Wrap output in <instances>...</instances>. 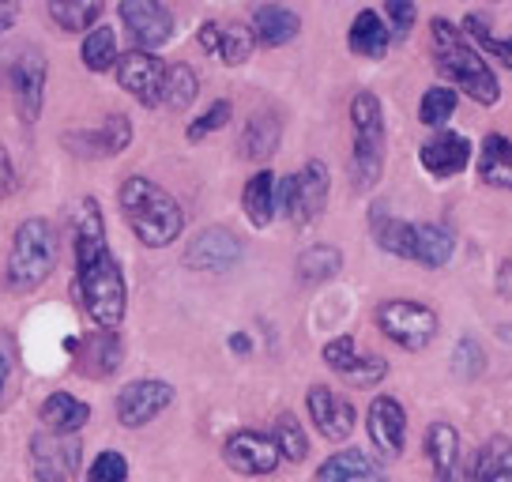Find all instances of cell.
Returning <instances> with one entry per match:
<instances>
[{
    "label": "cell",
    "mask_w": 512,
    "mask_h": 482,
    "mask_svg": "<svg viewBox=\"0 0 512 482\" xmlns=\"http://www.w3.org/2000/svg\"><path fill=\"white\" fill-rule=\"evenodd\" d=\"M117 200L125 211V223L132 226V234L144 241L147 249H166L170 241L181 238V230H185L181 204L151 177H125Z\"/></svg>",
    "instance_id": "obj_1"
},
{
    "label": "cell",
    "mask_w": 512,
    "mask_h": 482,
    "mask_svg": "<svg viewBox=\"0 0 512 482\" xmlns=\"http://www.w3.org/2000/svg\"><path fill=\"white\" fill-rule=\"evenodd\" d=\"M430 27H433L430 38H433L437 68H441L467 98H475L482 106H494L497 98H501V87H497V76L490 72V65L479 57V49L467 46L464 31L452 27L448 19H433Z\"/></svg>",
    "instance_id": "obj_2"
},
{
    "label": "cell",
    "mask_w": 512,
    "mask_h": 482,
    "mask_svg": "<svg viewBox=\"0 0 512 482\" xmlns=\"http://www.w3.org/2000/svg\"><path fill=\"white\" fill-rule=\"evenodd\" d=\"M76 298H80L83 313L102 328V332H117L121 321H125V275H121V264L113 253H102L95 264L87 268H76Z\"/></svg>",
    "instance_id": "obj_3"
},
{
    "label": "cell",
    "mask_w": 512,
    "mask_h": 482,
    "mask_svg": "<svg viewBox=\"0 0 512 482\" xmlns=\"http://www.w3.org/2000/svg\"><path fill=\"white\" fill-rule=\"evenodd\" d=\"M53 264H57V234H53V226L46 219H38V215L23 219L16 238H12V249H8V264H4L8 287L19 290V294L38 290L49 279Z\"/></svg>",
    "instance_id": "obj_4"
},
{
    "label": "cell",
    "mask_w": 512,
    "mask_h": 482,
    "mask_svg": "<svg viewBox=\"0 0 512 482\" xmlns=\"http://www.w3.org/2000/svg\"><path fill=\"white\" fill-rule=\"evenodd\" d=\"M351 125H354V155L351 174L358 189H369L381 181L384 170V110L373 91H358L351 98Z\"/></svg>",
    "instance_id": "obj_5"
},
{
    "label": "cell",
    "mask_w": 512,
    "mask_h": 482,
    "mask_svg": "<svg viewBox=\"0 0 512 482\" xmlns=\"http://www.w3.org/2000/svg\"><path fill=\"white\" fill-rule=\"evenodd\" d=\"M328 189H332V177L328 166L320 159H309L294 177H283L275 185V208L279 215H287L294 223H313L324 204H328Z\"/></svg>",
    "instance_id": "obj_6"
},
{
    "label": "cell",
    "mask_w": 512,
    "mask_h": 482,
    "mask_svg": "<svg viewBox=\"0 0 512 482\" xmlns=\"http://www.w3.org/2000/svg\"><path fill=\"white\" fill-rule=\"evenodd\" d=\"M377 328L403 351H422L437 336V313L407 298H392L377 306Z\"/></svg>",
    "instance_id": "obj_7"
},
{
    "label": "cell",
    "mask_w": 512,
    "mask_h": 482,
    "mask_svg": "<svg viewBox=\"0 0 512 482\" xmlns=\"http://www.w3.org/2000/svg\"><path fill=\"white\" fill-rule=\"evenodd\" d=\"M166 72H170V68L162 65L155 53H147V49H128V53H121V61H117V83H121L140 106H147V110L162 102Z\"/></svg>",
    "instance_id": "obj_8"
},
{
    "label": "cell",
    "mask_w": 512,
    "mask_h": 482,
    "mask_svg": "<svg viewBox=\"0 0 512 482\" xmlns=\"http://www.w3.org/2000/svg\"><path fill=\"white\" fill-rule=\"evenodd\" d=\"M12 98L23 117V125H34L42 117V102H46V57L34 46H23L12 61Z\"/></svg>",
    "instance_id": "obj_9"
},
{
    "label": "cell",
    "mask_w": 512,
    "mask_h": 482,
    "mask_svg": "<svg viewBox=\"0 0 512 482\" xmlns=\"http://www.w3.org/2000/svg\"><path fill=\"white\" fill-rule=\"evenodd\" d=\"M174 403V385L144 377V381H132L117 392V422L125 430H140L151 418H159L166 407Z\"/></svg>",
    "instance_id": "obj_10"
},
{
    "label": "cell",
    "mask_w": 512,
    "mask_h": 482,
    "mask_svg": "<svg viewBox=\"0 0 512 482\" xmlns=\"http://www.w3.org/2000/svg\"><path fill=\"white\" fill-rule=\"evenodd\" d=\"M61 144L80 159H110V155H121L132 144V121L125 113H110L98 129L64 132Z\"/></svg>",
    "instance_id": "obj_11"
},
{
    "label": "cell",
    "mask_w": 512,
    "mask_h": 482,
    "mask_svg": "<svg viewBox=\"0 0 512 482\" xmlns=\"http://www.w3.org/2000/svg\"><path fill=\"white\" fill-rule=\"evenodd\" d=\"M117 12H121V23L128 27V34L136 38V46L147 49V53L174 38V12L159 0H125Z\"/></svg>",
    "instance_id": "obj_12"
},
{
    "label": "cell",
    "mask_w": 512,
    "mask_h": 482,
    "mask_svg": "<svg viewBox=\"0 0 512 482\" xmlns=\"http://www.w3.org/2000/svg\"><path fill=\"white\" fill-rule=\"evenodd\" d=\"M223 460L238 475H272L279 460H283V452L275 445V437L256 434V430H238V434L226 437Z\"/></svg>",
    "instance_id": "obj_13"
},
{
    "label": "cell",
    "mask_w": 512,
    "mask_h": 482,
    "mask_svg": "<svg viewBox=\"0 0 512 482\" xmlns=\"http://www.w3.org/2000/svg\"><path fill=\"white\" fill-rule=\"evenodd\" d=\"M241 253H245V249H241L238 234H230L226 226H208V230H200V234L189 241L185 264L196 268V272H230L241 260Z\"/></svg>",
    "instance_id": "obj_14"
},
{
    "label": "cell",
    "mask_w": 512,
    "mask_h": 482,
    "mask_svg": "<svg viewBox=\"0 0 512 482\" xmlns=\"http://www.w3.org/2000/svg\"><path fill=\"white\" fill-rule=\"evenodd\" d=\"M305 407H309V418L317 422V430L328 441H347L354 430V403L347 396L332 392L328 385H313L305 392Z\"/></svg>",
    "instance_id": "obj_15"
},
{
    "label": "cell",
    "mask_w": 512,
    "mask_h": 482,
    "mask_svg": "<svg viewBox=\"0 0 512 482\" xmlns=\"http://www.w3.org/2000/svg\"><path fill=\"white\" fill-rule=\"evenodd\" d=\"M324 362H328V370H336L343 381H351V385H358V388L377 385V381H384V373H388V362L377 358V354H369V358L354 354L351 336L332 339V343L324 347Z\"/></svg>",
    "instance_id": "obj_16"
},
{
    "label": "cell",
    "mask_w": 512,
    "mask_h": 482,
    "mask_svg": "<svg viewBox=\"0 0 512 482\" xmlns=\"http://www.w3.org/2000/svg\"><path fill=\"white\" fill-rule=\"evenodd\" d=\"M369 441L384 456H400L403 441H407V415H403L400 400L377 396V400L369 403Z\"/></svg>",
    "instance_id": "obj_17"
},
{
    "label": "cell",
    "mask_w": 512,
    "mask_h": 482,
    "mask_svg": "<svg viewBox=\"0 0 512 482\" xmlns=\"http://www.w3.org/2000/svg\"><path fill=\"white\" fill-rule=\"evenodd\" d=\"M72 249H76V268H87L102 253H110V245H106V223H102V211H98L95 196H83L80 200L76 226H72Z\"/></svg>",
    "instance_id": "obj_18"
},
{
    "label": "cell",
    "mask_w": 512,
    "mask_h": 482,
    "mask_svg": "<svg viewBox=\"0 0 512 482\" xmlns=\"http://www.w3.org/2000/svg\"><path fill=\"white\" fill-rule=\"evenodd\" d=\"M418 159H422V166H426L433 177H452V174H460L467 166V159H471V140L460 136V132H437L433 140L422 144Z\"/></svg>",
    "instance_id": "obj_19"
},
{
    "label": "cell",
    "mask_w": 512,
    "mask_h": 482,
    "mask_svg": "<svg viewBox=\"0 0 512 482\" xmlns=\"http://www.w3.org/2000/svg\"><path fill=\"white\" fill-rule=\"evenodd\" d=\"M38 415H42V426H46L53 437H72L91 422V407H87L80 396H72V392H53V396L42 403Z\"/></svg>",
    "instance_id": "obj_20"
},
{
    "label": "cell",
    "mask_w": 512,
    "mask_h": 482,
    "mask_svg": "<svg viewBox=\"0 0 512 482\" xmlns=\"http://www.w3.org/2000/svg\"><path fill=\"white\" fill-rule=\"evenodd\" d=\"M298 31H302V19H298V12L283 8V4H260V8H253V38L260 46H287V42L298 38Z\"/></svg>",
    "instance_id": "obj_21"
},
{
    "label": "cell",
    "mask_w": 512,
    "mask_h": 482,
    "mask_svg": "<svg viewBox=\"0 0 512 482\" xmlns=\"http://www.w3.org/2000/svg\"><path fill=\"white\" fill-rule=\"evenodd\" d=\"M467 482H512V441L490 437L467 464Z\"/></svg>",
    "instance_id": "obj_22"
},
{
    "label": "cell",
    "mask_w": 512,
    "mask_h": 482,
    "mask_svg": "<svg viewBox=\"0 0 512 482\" xmlns=\"http://www.w3.org/2000/svg\"><path fill=\"white\" fill-rule=\"evenodd\" d=\"M426 456H430L437 482H456L460 434L452 430V422H430V430H426Z\"/></svg>",
    "instance_id": "obj_23"
},
{
    "label": "cell",
    "mask_w": 512,
    "mask_h": 482,
    "mask_svg": "<svg viewBox=\"0 0 512 482\" xmlns=\"http://www.w3.org/2000/svg\"><path fill=\"white\" fill-rule=\"evenodd\" d=\"M283 140V125H279V117L272 110H256L249 121H245V129H241V140H238V151L245 159H268L275 155V147Z\"/></svg>",
    "instance_id": "obj_24"
},
{
    "label": "cell",
    "mask_w": 512,
    "mask_h": 482,
    "mask_svg": "<svg viewBox=\"0 0 512 482\" xmlns=\"http://www.w3.org/2000/svg\"><path fill=\"white\" fill-rule=\"evenodd\" d=\"M369 230H373V238H377V245H381L384 253L411 260L415 223H403V219H396L384 204H373V211H369Z\"/></svg>",
    "instance_id": "obj_25"
},
{
    "label": "cell",
    "mask_w": 512,
    "mask_h": 482,
    "mask_svg": "<svg viewBox=\"0 0 512 482\" xmlns=\"http://www.w3.org/2000/svg\"><path fill=\"white\" fill-rule=\"evenodd\" d=\"M317 482H384V471L369 460L366 452L347 449V452L328 456V460L317 467Z\"/></svg>",
    "instance_id": "obj_26"
},
{
    "label": "cell",
    "mask_w": 512,
    "mask_h": 482,
    "mask_svg": "<svg viewBox=\"0 0 512 482\" xmlns=\"http://www.w3.org/2000/svg\"><path fill=\"white\" fill-rule=\"evenodd\" d=\"M388 42H392V31L384 27V19L373 8H362L351 23V34H347L351 53L366 57V61H381L384 53H388Z\"/></svg>",
    "instance_id": "obj_27"
},
{
    "label": "cell",
    "mask_w": 512,
    "mask_h": 482,
    "mask_svg": "<svg viewBox=\"0 0 512 482\" xmlns=\"http://www.w3.org/2000/svg\"><path fill=\"white\" fill-rule=\"evenodd\" d=\"M117 366H121V339H117V332L98 328L80 343V370L87 377H110Z\"/></svg>",
    "instance_id": "obj_28"
},
{
    "label": "cell",
    "mask_w": 512,
    "mask_h": 482,
    "mask_svg": "<svg viewBox=\"0 0 512 482\" xmlns=\"http://www.w3.org/2000/svg\"><path fill=\"white\" fill-rule=\"evenodd\" d=\"M275 185H279V181H275L272 170H260V174H253L249 181H245L241 208H245V215H249V223L260 226V230L279 215V208H275Z\"/></svg>",
    "instance_id": "obj_29"
},
{
    "label": "cell",
    "mask_w": 512,
    "mask_h": 482,
    "mask_svg": "<svg viewBox=\"0 0 512 482\" xmlns=\"http://www.w3.org/2000/svg\"><path fill=\"white\" fill-rule=\"evenodd\" d=\"M479 177L494 189H512V140L509 136H486L479 155Z\"/></svg>",
    "instance_id": "obj_30"
},
{
    "label": "cell",
    "mask_w": 512,
    "mask_h": 482,
    "mask_svg": "<svg viewBox=\"0 0 512 482\" xmlns=\"http://www.w3.org/2000/svg\"><path fill=\"white\" fill-rule=\"evenodd\" d=\"M456 241L445 226L433 223H415V245H411V260L426 264V268H445L448 257H452Z\"/></svg>",
    "instance_id": "obj_31"
},
{
    "label": "cell",
    "mask_w": 512,
    "mask_h": 482,
    "mask_svg": "<svg viewBox=\"0 0 512 482\" xmlns=\"http://www.w3.org/2000/svg\"><path fill=\"white\" fill-rule=\"evenodd\" d=\"M49 19L68 34L95 31V23L102 19V0H49Z\"/></svg>",
    "instance_id": "obj_32"
},
{
    "label": "cell",
    "mask_w": 512,
    "mask_h": 482,
    "mask_svg": "<svg viewBox=\"0 0 512 482\" xmlns=\"http://www.w3.org/2000/svg\"><path fill=\"white\" fill-rule=\"evenodd\" d=\"M343 268V253L336 245H309L298 257V279L302 283H328Z\"/></svg>",
    "instance_id": "obj_33"
},
{
    "label": "cell",
    "mask_w": 512,
    "mask_h": 482,
    "mask_svg": "<svg viewBox=\"0 0 512 482\" xmlns=\"http://www.w3.org/2000/svg\"><path fill=\"white\" fill-rule=\"evenodd\" d=\"M83 65H87V72H110V68H117V34L110 31V27H95V31L83 38Z\"/></svg>",
    "instance_id": "obj_34"
},
{
    "label": "cell",
    "mask_w": 512,
    "mask_h": 482,
    "mask_svg": "<svg viewBox=\"0 0 512 482\" xmlns=\"http://www.w3.org/2000/svg\"><path fill=\"white\" fill-rule=\"evenodd\" d=\"M196 91H200L196 72H192L189 65H170V72H166V91H162V106L185 110V106H192Z\"/></svg>",
    "instance_id": "obj_35"
},
{
    "label": "cell",
    "mask_w": 512,
    "mask_h": 482,
    "mask_svg": "<svg viewBox=\"0 0 512 482\" xmlns=\"http://www.w3.org/2000/svg\"><path fill=\"white\" fill-rule=\"evenodd\" d=\"M275 445H279V452H283V460H290V464H302L305 452H309V441H305V430L302 422L294 415H279L275 418Z\"/></svg>",
    "instance_id": "obj_36"
},
{
    "label": "cell",
    "mask_w": 512,
    "mask_h": 482,
    "mask_svg": "<svg viewBox=\"0 0 512 482\" xmlns=\"http://www.w3.org/2000/svg\"><path fill=\"white\" fill-rule=\"evenodd\" d=\"M456 110V91H448V87H430L422 102H418V121L426 125V129H441L448 117Z\"/></svg>",
    "instance_id": "obj_37"
},
{
    "label": "cell",
    "mask_w": 512,
    "mask_h": 482,
    "mask_svg": "<svg viewBox=\"0 0 512 482\" xmlns=\"http://www.w3.org/2000/svg\"><path fill=\"white\" fill-rule=\"evenodd\" d=\"M253 27H241V23H226L223 27V42H219V57L223 65H245L253 57Z\"/></svg>",
    "instance_id": "obj_38"
},
{
    "label": "cell",
    "mask_w": 512,
    "mask_h": 482,
    "mask_svg": "<svg viewBox=\"0 0 512 482\" xmlns=\"http://www.w3.org/2000/svg\"><path fill=\"white\" fill-rule=\"evenodd\" d=\"M464 27H467V34L486 49V53H494L501 65L512 68V38H494V34H490V23H486L482 12H471V16L464 19Z\"/></svg>",
    "instance_id": "obj_39"
},
{
    "label": "cell",
    "mask_w": 512,
    "mask_h": 482,
    "mask_svg": "<svg viewBox=\"0 0 512 482\" xmlns=\"http://www.w3.org/2000/svg\"><path fill=\"white\" fill-rule=\"evenodd\" d=\"M230 113H234V106L226 102V98H219V102H211L208 110H204V117H196L189 129H185V136H189V144H196V140H204V136H211V132H219L230 121Z\"/></svg>",
    "instance_id": "obj_40"
},
{
    "label": "cell",
    "mask_w": 512,
    "mask_h": 482,
    "mask_svg": "<svg viewBox=\"0 0 512 482\" xmlns=\"http://www.w3.org/2000/svg\"><path fill=\"white\" fill-rule=\"evenodd\" d=\"M87 482H128V460L117 449L98 452V460L87 471Z\"/></svg>",
    "instance_id": "obj_41"
},
{
    "label": "cell",
    "mask_w": 512,
    "mask_h": 482,
    "mask_svg": "<svg viewBox=\"0 0 512 482\" xmlns=\"http://www.w3.org/2000/svg\"><path fill=\"white\" fill-rule=\"evenodd\" d=\"M482 347L475 343V339H460L456 343V354H452V370H456V377H464V381H471V377H479L482 373Z\"/></svg>",
    "instance_id": "obj_42"
},
{
    "label": "cell",
    "mask_w": 512,
    "mask_h": 482,
    "mask_svg": "<svg viewBox=\"0 0 512 482\" xmlns=\"http://www.w3.org/2000/svg\"><path fill=\"white\" fill-rule=\"evenodd\" d=\"M384 16L392 19V34H400V38H407L411 34V27H415V4L411 0H388L384 4Z\"/></svg>",
    "instance_id": "obj_43"
},
{
    "label": "cell",
    "mask_w": 512,
    "mask_h": 482,
    "mask_svg": "<svg viewBox=\"0 0 512 482\" xmlns=\"http://www.w3.org/2000/svg\"><path fill=\"white\" fill-rule=\"evenodd\" d=\"M16 189H19V174L16 166H12V159H8V147L0 144V200H8Z\"/></svg>",
    "instance_id": "obj_44"
},
{
    "label": "cell",
    "mask_w": 512,
    "mask_h": 482,
    "mask_svg": "<svg viewBox=\"0 0 512 482\" xmlns=\"http://www.w3.org/2000/svg\"><path fill=\"white\" fill-rule=\"evenodd\" d=\"M12 370H16L12 347H8V339H0V407H4V400H8V381H12Z\"/></svg>",
    "instance_id": "obj_45"
},
{
    "label": "cell",
    "mask_w": 512,
    "mask_h": 482,
    "mask_svg": "<svg viewBox=\"0 0 512 482\" xmlns=\"http://www.w3.org/2000/svg\"><path fill=\"white\" fill-rule=\"evenodd\" d=\"M196 42H200V49H204V53H219L223 27H219V23H204V27H200V34H196Z\"/></svg>",
    "instance_id": "obj_46"
},
{
    "label": "cell",
    "mask_w": 512,
    "mask_h": 482,
    "mask_svg": "<svg viewBox=\"0 0 512 482\" xmlns=\"http://www.w3.org/2000/svg\"><path fill=\"white\" fill-rule=\"evenodd\" d=\"M19 19V4H12V0H0V34H8L12 27H16Z\"/></svg>",
    "instance_id": "obj_47"
},
{
    "label": "cell",
    "mask_w": 512,
    "mask_h": 482,
    "mask_svg": "<svg viewBox=\"0 0 512 482\" xmlns=\"http://www.w3.org/2000/svg\"><path fill=\"white\" fill-rule=\"evenodd\" d=\"M501 294H512V260L501 264Z\"/></svg>",
    "instance_id": "obj_48"
},
{
    "label": "cell",
    "mask_w": 512,
    "mask_h": 482,
    "mask_svg": "<svg viewBox=\"0 0 512 482\" xmlns=\"http://www.w3.org/2000/svg\"><path fill=\"white\" fill-rule=\"evenodd\" d=\"M230 347H234L238 354H245V351H249V339H245V336H234V339H230Z\"/></svg>",
    "instance_id": "obj_49"
},
{
    "label": "cell",
    "mask_w": 512,
    "mask_h": 482,
    "mask_svg": "<svg viewBox=\"0 0 512 482\" xmlns=\"http://www.w3.org/2000/svg\"><path fill=\"white\" fill-rule=\"evenodd\" d=\"M497 336L505 339V343H512V324H501V328H497Z\"/></svg>",
    "instance_id": "obj_50"
}]
</instances>
